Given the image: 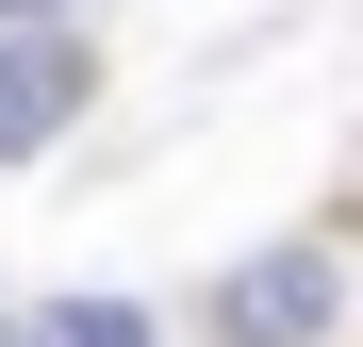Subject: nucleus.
<instances>
[{
    "label": "nucleus",
    "mask_w": 363,
    "mask_h": 347,
    "mask_svg": "<svg viewBox=\"0 0 363 347\" xmlns=\"http://www.w3.org/2000/svg\"><path fill=\"white\" fill-rule=\"evenodd\" d=\"M17 17H83V0H0V33H17Z\"/></svg>",
    "instance_id": "obj_4"
},
{
    "label": "nucleus",
    "mask_w": 363,
    "mask_h": 347,
    "mask_svg": "<svg viewBox=\"0 0 363 347\" xmlns=\"http://www.w3.org/2000/svg\"><path fill=\"white\" fill-rule=\"evenodd\" d=\"M50 347H165V314H133V298H67Z\"/></svg>",
    "instance_id": "obj_3"
},
{
    "label": "nucleus",
    "mask_w": 363,
    "mask_h": 347,
    "mask_svg": "<svg viewBox=\"0 0 363 347\" xmlns=\"http://www.w3.org/2000/svg\"><path fill=\"white\" fill-rule=\"evenodd\" d=\"M83 99H99V33L83 17H17L0 33V165H33L50 133H83Z\"/></svg>",
    "instance_id": "obj_2"
},
{
    "label": "nucleus",
    "mask_w": 363,
    "mask_h": 347,
    "mask_svg": "<svg viewBox=\"0 0 363 347\" xmlns=\"http://www.w3.org/2000/svg\"><path fill=\"white\" fill-rule=\"evenodd\" d=\"M330 331H347V265L314 231H281V248H248L215 281V347H330Z\"/></svg>",
    "instance_id": "obj_1"
},
{
    "label": "nucleus",
    "mask_w": 363,
    "mask_h": 347,
    "mask_svg": "<svg viewBox=\"0 0 363 347\" xmlns=\"http://www.w3.org/2000/svg\"><path fill=\"white\" fill-rule=\"evenodd\" d=\"M0 347H50V314H0Z\"/></svg>",
    "instance_id": "obj_5"
}]
</instances>
